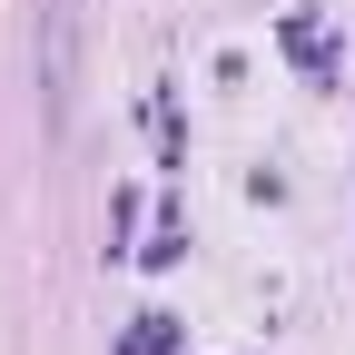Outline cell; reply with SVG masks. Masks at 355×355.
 Listing matches in <instances>:
<instances>
[{"mask_svg":"<svg viewBox=\"0 0 355 355\" xmlns=\"http://www.w3.org/2000/svg\"><path fill=\"white\" fill-rule=\"evenodd\" d=\"M119 355H178V316H139L119 336Z\"/></svg>","mask_w":355,"mask_h":355,"instance_id":"6da1fadb","label":"cell"}]
</instances>
